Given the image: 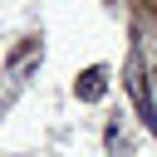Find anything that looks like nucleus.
<instances>
[{"label":"nucleus","instance_id":"obj_1","mask_svg":"<svg viewBox=\"0 0 157 157\" xmlns=\"http://www.w3.org/2000/svg\"><path fill=\"white\" fill-rule=\"evenodd\" d=\"M74 93H78L83 103H98V98L108 93V69H103V64H93V69H83V74L74 78Z\"/></svg>","mask_w":157,"mask_h":157}]
</instances>
